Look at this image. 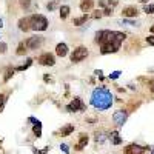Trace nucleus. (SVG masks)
Returning a JSON list of instances; mask_svg holds the SVG:
<instances>
[{
    "label": "nucleus",
    "mask_w": 154,
    "mask_h": 154,
    "mask_svg": "<svg viewBox=\"0 0 154 154\" xmlns=\"http://www.w3.org/2000/svg\"><path fill=\"white\" fill-rule=\"evenodd\" d=\"M125 38H126V34L122 31L102 29L96 32V43L100 45V54H103V56L117 53Z\"/></svg>",
    "instance_id": "obj_1"
},
{
    "label": "nucleus",
    "mask_w": 154,
    "mask_h": 154,
    "mask_svg": "<svg viewBox=\"0 0 154 154\" xmlns=\"http://www.w3.org/2000/svg\"><path fill=\"white\" fill-rule=\"evenodd\" d=\"M91 105L99 109V111H106L111 108L112 105V96H111V91L106 89L105 86H99L96 88L93 94H91Z\"/></svg>",
    "instance_id": "obj_2"
},
{
    "label": "nucleus",
    "mask_w": 154,
    "mask_h": 154,
    "mask_svg": "<svg viewBox=\"0 0 154 154\" xmlns=\"http://www.w3.org/2000/svg\"><path fill=\"white\" fill-rule=\"evenodd\" d=\"M28 19H29V26H31L32 31L42 32V31H46V29H48L49 22H48V19H46L43 14H32V16H29Z\"/></svg>",
    "instance_id": "obj_3"
},
{
    "label": "nucleus",
    "mask_w": 154,
    "mask_h": 154,
    "mask_svg": "<svg viewBox=\"0 0 154 154\" xmlns=\"http://www.w3.org/2000/svg\"><path fill=\"white\" fill-rule=\"evenodd\" d=\"M89 56V51L86 46H77L72 53H71V62L72 63H79L82 60H85Z\"/></svg>",
    "instance_id": "obj_4"
},
{
    "label": "nucleus",
    "mask_w": 154,
    "mask_h": 154,
    "mask_svg": "<svg viewBox=\"0 0 154 154\" xmlns=\"http://www.w3.org/2000/svg\"><path fill=\"white\" fill-rule=\"evenodd\" d=\"M66 111H69V112H83V111H86V105L83 103V100L80 97H74L66 105Z\"/></svg>",
    "instance_id": "obj_5"
},
{
    "label": "nucleus",
    "mask_w": 154,
    "mask_h": 154,
    "mask_svg": "<svg viewBox=\"0 0 154 154\" xmlns=\"http://www.w3.org/2000/svg\"><path fill=\"white\" fill-rule=\"evenodd\" d=\"M37 62H38V65H42V66H54L56 65V57L51 53H43L37 57Z\"/></svg>",
    "instance_id": "obj_6"
},
{
    "label": "nucleus",
    "mask_w": 154,
    "mask_h": 154,
    "mask_svg": "<svg viewBox=\"0 0 154 154\" xmlns=\"http://www.w3.org/2000/svg\"><path fill=\"white\" fill-rule=\"evenodd\" d=\"M25 45H26V49H38L43 45V37L42 35H32L25 42Z\"/></svg>",
    "instance_id": "obj_7"
},
{
    "label": "nucleus",
    "mask_w": 154,
    "mask_h": 154,
    "mask_svg": "<svg viewBox=\"0 0 154 154\" xmlns=\"http://www.w3.org/2000/svg\"><path fill=\"white\" fill-rule=\"evenodd\" d=\"M126 117H128V112L125 109H119V111H116L112 114V120H114V123L117 126H122L126 122Z\"/></svg>",
    "instance_id": "obj_8"
},
{
    "label": "nucleus",
    "mask_w": 154,
    "mask_h": 154,
    "mask_svg": "<svg viewBox=\"0 0 154 154\" xmlns=\"http://www.w3.org/2000/svg\"><path fill=\"white\" fill-rule=\"evenodd\" d=\"M122 16L123 19H136L139 16V9L136 6H125L122 9Z\"/></svg>",
    "instance_id": "obj_9"
},
{
    "label": "nucleus",
    "mask_w": 154,
    "mask_h": 154,
    "mask_svg": "<svg viewBox=\"0 0 154 154\" xmlns=\"http://www.w3.org/2000/svg\"><path fill=\"white\" fill-rule=\"evenodd\" d=\"M145 151H146L145 146L137 145V143H131L125 148V154H143Z\"/></svg>",
    "instance_id": "obj_10"
},
{
    "label": "nucleus",
    "mask_w": 154,
    "mask_h": 154,
    "mask_svg": "<svg viewBox=\"0 0 154 154\" xmlns=\"http://www.w3.org/2000/svg\"><path fill=\"white\" fill-rule=\"evenodd\" d=\"M88 142H89V137H88V134L82 133V134L79 136V140H77V143L74 145V149H75V151H82V149L88 145Z\"/></svg>",
    "instance_id": "obj_11"
},
{
    "label": "nucleus",
    "mask_w": 154,
    "mask_h": 154,
    "mask_svg": "<svg viewBox=\"0 0 154 154\" xmlns=\"http://www.w3.org/2000/svg\"><path fill=\"white\" fill-rule=\"evenodd\" d=\"M19 29L22 31V32H28V31H31V26H29V19L28 17H22L20 20H19Z\"/></svg>",
    "instance_id": "obj_12"
},
{
    "label": "nucleus",
    "mask_w": 154,
    "mask_h": 154,
    "mask_svg": "<svg viewBox=\"0 0 154 154\" xmlns=\"http://www.w3.org/2000/svg\"><path fill=\"white\" fill-rule=\"evenodd\" d=\"M56 54L59 56V57H66L68 56V45L66 43H57V46H56Z\"/></svg>",
    "instance_id": "obj_13"
},
{
    "label": "nucleus",
    "mask_w": 154,
    "mask_h": 154,
    "mask_svg": "<svg viewBox=\"0 0 154 154\" xmlns=\"http://www.w3.org/2000/svg\"><path fill=\"white\" fill-rule=\"evenodd\" d=\"M93 8H94V0H82V2H80L82 12H89Z\"/></svg>",
    "instance_id": "obj_14"
},
{
    "label": "nucleus",
    "mask_w": 154,
    "mask_h": 154,
    "mask_svg": "<svg viewBox=\"0 0 154 154\" xmlns=\"http://www.w3.org/2000/svg\"><path fill=\"white\" fill-rule=\"evenodd\" d=\"M69 12H71V8H69L68 5H62V6H59V16H60L62 20H66L68 16H69Z\"/></svg>",
    "instance_id": "obj_15"
},
{
    "label": "nucleus",
    "mask_w": 154,
    "mask_h": 154,
    "mask_svg": "<svg viewBox=\"0 0 154 154\" xmlns=\"http://www.w3.org/2000/svg\"><path fill=\"white\" fill-rule=\"evenodd\" d=\"M88 19H89V14L85 12V14L80 16V17H74L72 19V25H74V26H82V25H85L88 22Z\"/></svg>",
    "instance_id": "obj_16"
},
{
    "label": "nucleus",
    "mask_w": 154,
    "mask_h": 154,
    "mask_svg": "<svg viewBox=\"0 0 154 154\" xmlns=\"http://www.w3.org/2000/svg\"><path fill=\"white\" fill-rule=\"evenodd\" d=\"M29 120H31V122H34V128H32L34 134H35L37 137H40V136H42V123L38 122L37 119H34V117H29Z\"/></svg>",
    "instance_id": "obj_17"
},
{
    "label": "nucleus",
    "mask_w": 154,
    "mask_h": 154,
    "mask_svg": "<svg viewBox=\"0 0 154 154\" xmlns=\"http://www.w3.org/2000/svg\"><path fill=\"white\" fill-rule=\"evenodd\" d=\"M74 130H75L74 125H66V126H63L57 134H59L60 137H66V136H69L71 133H74Z\"/></svg>",
    "instance_id": "obj_18"
},
{
    "label": "nucleus",
    "mask_w": 154,
    "mask_h": 154,
    "mask_svg": "<svg viewBox=\"0 0 154 154\" xmlns=\"http://www.w3.org/2000/svg\"><path fill=\"white\" fill-rule=\"evenodd\" d=\"M109 140H111L112 145H120V143H122V137H120V134H119L117 131H111Z\"/></svg>",
    "instance_id": "obj_19"
},
{
    "label": "nucleus",
    "mask_w": 154,
    "mask_h": 154,
    "mask_svg": "<svg viewBox=\"0 0 154 154\" xmlns=\"http://www.w3.org/2000/svg\"><path fill=\"white\" fill-rule=\"evenodd\" d=\"M14 72H16V69H14V66H8L6 69H5V75H3V82H8L12 75H14Z\"/></svg>",
    "instance_id": "obj_20"
},
{
    "label": "nucleus",
    "mask_w": 154,
    "mask_h": 154,
    "mask_svg": "<svg viewBox=\"0 0 154 154\" xmlns=\"http://www.w3.org/2000/svg\"><path fill=\"white\" fill-rule=\"evenodd\" d=\"M26 45H25V42H20L19 43V46H17V51H16V54L17 56H25V54H26Z\"/></svg>",
    "instance_id": "obj_21"
},
{
    "label": "nucleus",
    "mask_w": 154,
    "mask_h": 154,
    "mask_svg": "<svg viewBox=\"0 0 154 154\" xmlns=\"http://www.w3.org/2000/svg\"><path fill=\"white\" fill-rule=\"evenodd\" d=\"M31 65H32V59H28L26 63H23V65H19V66H14V69H16V71H25V69H28Z\"/></svg>",
    "instance_id": "obj_22"
},
{
    "label": "nucleus",
    "mask_w": 154,
    "mask_h": 154,
    "mask_svg": "<svg viewBox=\"0 0 154 154\" xmlns=\"http://www.w3.org/2000/svg\"><path fill=\"white\" fill-rule=\"evenodd\" d=\"M60 6V3H59V0H51V2H48V5H46V9L51 12V11H54L56 8H59Z\"/></svg>",
    "instance_id": "obj_23"
},
{
    "label": "nucleus",
    "mask_w": 154,
    "mask_h": 154,
    "mask_svg": "<svg viewBox=\"0 0 154 154\" xmlns=\"http://www.w3.org/2000/svg\"><path fill=\"white\" fill-rule=\"evenodd\" d=\"M143 11L146 12V14H154V3H145Z\"/></svg>",
    "instance_id": "obj_24"
},
{
    "label": "nucleus",
    "mask_w": 154,
    "mask_h": 154,
    "mask_svg": "<svg viewBox=\"0 0 154 154\" xmlns=\"http://www.w3.org/2000/svg\"><path fill=\"white\" fill-rule=\"evenodd\" d=\"M5 103H6V96H5V94H0V112L3 111Z\"/></svg>",
    "instance_id": "obj_25"
},
{
    "label": "nucleus",
    "mask_w": 154,
    "mask_h": 154,
    "mask_svg": "<svg viewBox=\"0 0 154 154\" xmlns=\"http://www.w3.org/2000/svg\"><path fill=\"white\" fill-rule=\"evenodd\" d=\"M112 11H114V9H112V6H106V8H103V11H102V14L109 17V16H112Z\"/></svg>",
    "instance_id": "obj_26"
},
{
    "label": "nucleus",
    "mask_w": 154,
    "mask_h": 154,
    "mask_svg": "<svg viewBox=\"0 0 154 154\" xmlns=\"http://www.w3.org/2000/svg\"><path fill=\"white\" fill-rule=\"evenodd\" d=\"M20 6H22L23 9H29V6H31V0H20Z\"/></svg>",
    "instance_id": "obj_27"
},
{
    "label": "nucleus",
    "mask_w": 154,
    "mask_h": 154,
    "mask_svg": "<svg viewBox=\"0 0 154 154\" xmlns=\"http://www.w3.org/2000/svg\"><path fill=\"white\" fill-rule=\"evenodd\" d=\"M6 49H8V45L5 42H0V54H5Z\"/></svg>",
    "instance_id": "obj_28"
},
{
    "label": "nucleus",
    "mask_w": 154,
    "mask_h": 154,
    "mask_svg": "<svg viewBox=\"0 0 154 154\" xmlns=\"http://www.w3.org/2000/svg\"><path fill=\"white\" fill-rule=\"evenodd\" d=\"M103 139H105V137H103V133H102V131H100V133H99V131L96 133V142H103Z\"/></svg>",
    "instance_id": "obj_29"
},
{
    "label": "nucleus",
    "mask_w": 154,
    "mask_h": 154,
    "mask_svg": "<svg viewBox=\"0 0 154 154\" xmlns=\"http://www.w3.org/2000/svg\"><path fill=\"white\" fill-rule=\"evenodd\" d=\"M43 80H45V83H54V79L49 74H45L43 75Z\"/></svg>",
    "instance_id": "obj_30"
},
{
    "label": "nucleus",
    "mask_w": 154,
    "mask_h": 154,
    "mask_svg": "<svg viewBox=\"0 0 154 154\" xmlns=\"http://www.w3.org/2000/svg\"><path fill=\"white\" fill-rule=\"evenodd\" d=\"M120 74H122L120 71H114V72L109 74V79H112V80H114V79H119V75H120Z\"/></svg>",
    "instance_id": "obj_31"
},
{
    "label": "nucleus",
    "mask_w": 154,
    "mask_h": 154,
    "mask_svg": "<svg viewBox=\"0 0 154 154\" xmlns=\"http://www.w3.org/2000/svg\"><path fill=\"white\" fill-rule=\"evenodd\" d=\"M102 16H103V14H102V11L97 9V11H94V14H93V16H89V17H93V19H100Z\"/></svg>",
    "instance_id": "obj_32"
},
{
    "label": "nucleus",
    "mask_w": 154,
    "mask_h": 154,
    "mask_svg": "<svg viewBox=\"0 0 154 154\" xmlns=\"http://www.w3.org/2000/svg\"><path fill=\"white\" fill-rule=\"evenodd\" d=\"M146 43H148V45H151V46H154V35H152V34L146 37Z\"/></svg>",
    "instance_id": "obj_33"
},
{
    "label": "nucleus",
    "mask_w": 154,
    "mask_h": 154,
    "mask_svg": "<svg viewBox=\"0 0 154 154\" xmlns=\"http://www.w3.org/2000/svg\"><path fill=\"white\" fill-rule=\"evenodd\" d=\"M123 23H125V25H130V26H134V25H137V22H133L131 19H125Z\"/></svg>",
    "instance_id": "obj_34"
},
{
    "label": "nucleus",
    "mask_w": 154,
    "mask_h": 154,
    "mask_svg": "<svg viewBox=\"0 0 154 154\" xmlns=\"http://www.w3.org/2000/svg\"><path fill=\"white\" fill-rule=\"evenodd\" d=\"M99 6H100V8H106V6H109V5H108V0H99Z\"/></svg>",
    "instance_id": "obj_35"
},
{
    "label": "nucleus",
    "mask_w": 154,
    "mask_h": 154,
    "mask_svg": "<svg viewBox=\"0 0 154 154\" xmlns=\"http://www.w3.org/2000/svg\"><path fill=\"white\" fill-rule=\"evenodd\" d=\"M148 86H149V89H151V91H152V93H154V79H152V80H149V82H148Z\"/></svg>",
    "instance_id": "obj_36"
},
{
    "label": "nucleus",
    "mask_w": 154,
    "mask_h": 154,
    "mask_svg": "<svg viewBox=\"0 0 154 154\" xmlns=\"http://www.w3.org/2000/svg\"><path fill=\"white\" fill-rule=\"evenodd\" d=\"M60 148H62V149H63V151H65V152H68V146H66V145H62V146H60Z\"/></svg>",
    "instance_id": "obj_37"
},
{
    "label": "nucleus",
    "mask_w": 154,
    "mask_h": 154,
    "mask_svg": "<svg viewBox=\"0 0 154 154\" xmlns=\"http://www.w3.org/2000/svg\"><path fill=\"white\" fill-rule=\"evenodd\" d=\"M149 31H151V34L154 35V25H151V28H149Z\"/></svg>",
    "instance_id": "obj_38"
},
{
    "label": "nucleus",
    "mask_w": 154,
    "mask_h": 154,
    "mask_svg": "<svg viewBox=\"0 0 154 154\" xmlns=\"http://www.w3.org/2000/svg\"><path fill=\"white\" fill-rule=\"evenodd\" d=\"M148 2H149V0H140V3H143V5H145V3H148Z\"/></svg>",
    "instance_id": "obj_39"
},
{
    "label": "nucleus",
    "mask_w": 154,
    "mask_h": 154,
    "mask_svg": "<svg viewBox=\"0 0 154 154\" xmlns=\"http://www.w3.org/2000/svg\"><path fill=\"white\" fill-rule=\"evenodd\" d=\"M2 26H3V20H2V19H0V28H2Z\"/></svg>",
    "instance_id": "obj_40"
}]
</instances>
